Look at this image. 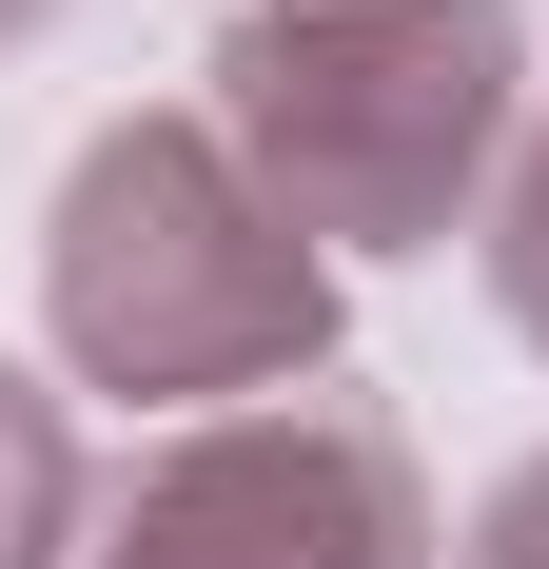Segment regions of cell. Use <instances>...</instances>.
I'll use <instances>...</instances> for the list:
<instances>
[{
  "label": "cell",
  "instance_id": "cell-4",
  "mask_svg": "<svg viewBox=\"0 0 549 569\" xmlns=\"http://www.w3.org/2000/svg\"><path fill=\"white\" fill-rule=\"evenodd\" d=\"M59 511H79V452H59V412L0 373V569H40V550H59Z\"/></svg>",
  "mask_w": 549,
  "mask_h": 569
},
{
  "label": "cell",
  "instance_id": "cell-3",
  "mask_svg": "<svg viewBox=\"0 0 549 569\" xmlns=\"http://www.w3.org/2000/svg\"><path fill=\"white\" fill-rule=\"evenodd\" d=\"M118 569H412V491L353 412H256L138 491Z\"/></svg>",
  "mask_w": 549,
  "mask_h": 569
},
{
  "label": "cell",
  "instance_id": "cell-1",
  "mask_svg": "<svg viewBox=\"0 0 549 569\" xmlns=\"http://www.w3.org/2000/svg\"><path fill=\"white\" fill-rule=\"evenodd\" d=\"M217 79L295 236H432L510 118V0H274Z\"/></svg>",
  "mask_w": 549,
  "mask_h": 569
},
{
  "label": "cell",
  "instance_id": "cell-5",
  "mask_svg": "<svg viewBox=\"0 0 549 569\" xmlns=\"http://www.w3.org/2000/svg\"><path fill=\"white\" fill-rule=\"evenodd\" d=\"M491 276H510V315L549 335V138H530V177H510V236H491Z\"/></svg>",
  "mask_w": 549,
  "mask_h": 569
},
{
  "label": "cell",
  "instance_id": "cell-6",
  "mask_svg": "<svg viewBox=\"0 0 549 569\" xmlns=\"http://www.w3.org/2000/svg\"><path fill=\"white\" fill-rule=\"evenodd\" d=\"M471 569H549V471H530V491L491 511V550H471Z\"/></svg>",
  "mask_w": 549,
  "mask_h": 569
},
{
  "label": "cell",
  "instance_id": "cell-7",
  "mask_svg": "<svg viewBox=\"0 0 549 569\" xmlns=\"http://www.w3.org/2000/svg\"><path fill=\"white\" fill-rule=\"evenodd\" d=\"M0 20H40V0H0Z\"/></svg>",
  "mask_w": 549,
  "mask_h": 569
},
{
  "label": "cell",
  "instance_id": "cell-2",
  "mask_svg": "<svg viewBox=\"0 0 549 569\" xmlns=\"http://www.w3.org/2000/svg\"><path fill=\"white\" fill-rule=\"evenodd\" d=\"M59 335L99 353L118 393H236V373H295L315 353V256L217 138H99L79 158V217H59Z\"/></svg>",
  "mask_w": 549,
  "mask_h": 569
}]
</instances>
